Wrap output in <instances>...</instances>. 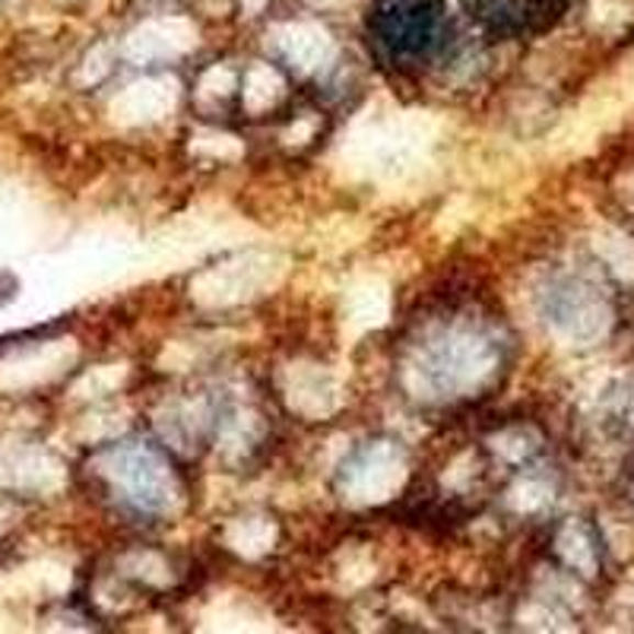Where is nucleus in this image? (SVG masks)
<instances>
[{"mask_svg":"<svg viewBox=\"0 0 634 634\" xmlns=\"http://www.w3.org/2000/svg\"><path fill=\"white\" fill-rule=\"evenodd\" d=\"M442 29V0H385L371 13V32L393 57H425Z\"/></svg>","mask_w":634,"mask_h":634,"instance_id":"obj_1","label":"nucleus"}]
</instances>
